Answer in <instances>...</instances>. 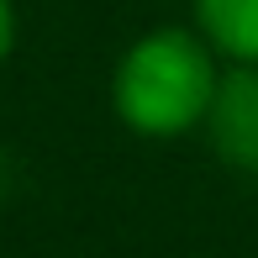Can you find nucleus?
<instances>
[{"label": "nucleus", "instance_id": "2", "mask_svg": "<svg viewBox=\"0 0 258 258\" xmlns=\"http://www.w3.org/2000/svg\"><path fill=\"white\" fill-rule=\"evenodd\" d=\"M206 132L221 163L237 174H258V63H227L216 100L206 111Z\"/></svg>", "mask_w": 258, "mask_h": 258}, {"label": "nucleus", "instance_id": "1", "mask_svg": "<svg viewBox=\"0 0 258 258\" xmlns=\"http://www.w3.org/2000/svg\"><path fill=\"white\" fill-rule=\"evenodd\" d=\"M221 85V53L195 27H158L116 63V116L137 137H184L206 126Z\"/></svg>", "mask_w": 258, "mask_h": 258}, {"label": "nucleus", "instance_id": "4", "mask_svg": "<svg viewBox=\"0 0 258 258\" xmlns=\"http://www.w3.org/2000/svg\"><path fill=\"white\" fill-rule=\"evenodd\" d=\"M11 42H16V11H11V0H0V63L11 58Z\"/></svg>", "mask_w": 258, "mask_h": 258}, {"label": "nucleus", "instance_id": "3", "mask_svg": "<svg viewBox=\"0 0 258 258\" xmlns=\"http://www.w3.org/2000/svg\"><path fill=\"white\" fill-rule=\"evenodd\" d=\"M195 32L227 63H258V0H195Z\"/></svg>", "mask_w": 258, "mask_h": 258}]
</instances>
